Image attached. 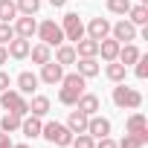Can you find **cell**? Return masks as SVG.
<instances>
[{"label": "cell", "instance_id": "1", "mask_svg": "<svg viewBox=\"0 0 148 148\" xmlns=\"http://www.w3.org/2000/svg\"><path fill=\"white\" fill-rule=\"evenodd\" d=\"M84 87H87V79L84 76H79V73H64L61 90H58V102L67 105V108H76V102L84 93Z\"/></svg>", "mask_w": 148, "mask_h": 148}, {"label": "cell", "instance_id": "2", "mask_svg": "<svg viewBox=\"0 0 148 148\" xmlns=\"http://www.w3.org/2000/svg\"><path fill=\"white\" fill-rule=\"evenodd\" d=\"M110 99H113V105H116L119 110H139V108H142V93H139L136 87H128L125 82H119V84L113 87Z\"/></svg>", "mask_w": 148, "mask_h": 148}, {"label": "cell", "instance_id": "3", "mask_svg": "<svg viewBox=\"0 0 148 148\" xmlns=\"http://www.w3.org/2000/svg\"><path fill=\"white\" fill-rule=\"evenodd\" d=\"M41 136H44L47 142H52L55 148H67L76 134H73L64 122H44V125H41Z\"/></svg>", "mask_w": 148, "mask_h": 148}, {"label": "cell", "instance_id": "4", "mask_svg": "<svg viewBox=\"0 0 148 148\" xmlns=\"http://www.w3.org/2000/svg\"><path fill=\"white\" fill-rule=\"evenodd\" d=\"M35 35H38V41H41V44H47V47H58V44H64L61 23H55L52 18L41 21V23H38V29H35Z\"/></svg>", "mask_w": 148, "mask_h": 148}, {"label": "cell", "instance_id": "5", "mask_svg": "<svg viewBox=\"0 0 148 148\" xmlns=\"http://www.w3.org/2000/svg\"><path fill=\"white\" fill-rule=\"evenodd\" d=\"M61 32H64V41H82L84 38V21L79 18V12H67L61 18Z\"/></svg>", "mask_w": 148, "mask_h": 148}, {"label": "cell", "instance_id": "6", "mask_svg": "<svg viewBox=\"0 0 148 148\" xmlns=\"http://www.w3.org/2000/svg\"><path fill=\"white\" fill-rule=\"evenodd\" d=\"M0 105H3V110H12L18 116H26L29 113V102L18 90H3V93H0Z\"/></svg>", "mask_w": 148, "mask_h": 148}, {"label": "cell", "instance_id": "7", "mask_svg": "<svg viewBox=\"0 0 148 148\" xmlns=\"http://www.w3.org/2000/svg\"><path fill=\"white\" fill-rule=\"evenodd\" d=\"M136 26L131 23V21H116V23H110V38H116L119 44H131V41H136Z\"/></svg>", "mask_w": 148, "mask_h": 148}, {"label": "cell", "instance_id": "8", "mask_svg": "<svg viewBox=\"0 0 148 148\" xmlns=\"http://www.w3.org/2000/svg\"><path fill=\"white\" fill-rule=\"evenodd\" d=\"M61 79H64V67L55 61V58H49L47 64H41V76H38V82H44V84H61Z\"/></svg>", "mask_w": 148, "mask_h": 148}, {"label": "cell", "instance_id": "9", "mask_svg": "<svg viewBox=\"0 0 148 148\" xmlns=\"http://www.w3.org/2000/svg\"><path fill=\"white\" fill-rule=\"evenodd\" d=\"M125 134H134V136L145 145V142H148V122H145V116H142V113H131L128 122H125Z\"/></svg>", "mask_w": 148, "mask_h": 148}, {"label": "cell", "instance_id": "10", "mask_svg": "<svg viewBox=\"0 0 148 148\" xmlns=\"http://www.w3.org/2000/svg\"><path fill=\"white\" fill-rule=\"evenodd\" d=\"M84 35L93 38V41H102L110 35V21L108 18H90V23L84 26Z\"/></svg>", "mask_w": 148, "mask_h": 148}, {"label": "cell", "instance_id": "11", "mask_svg": "<svg viewBox=\"0 0 148 148\" xmlns=\"http://www.w3.org/2000/svg\"><path fill=\"white\" fill-rule=\"evenodd\" d=\"M12 26H15V35H18V38H29V41H32V35H35V29H38V21H35L32 15H21V18L12 21Z\"/></svg>", "mask_w": 148, "mask_h": 148}, {"label": "cell", "instance_id": "12", "mask_svg": "<svg viewBox=\"0 0 148 148\" xmlns=\"http://www.w3.org/2000/svg\"><path fill=\"white\" fill-rule=\"evenodd\" d=\"M15 84H18V93H21V96H32V93L38 90V84H41V82H38V76H35L32 70H23L21 76L15 79Z\"/></svg>", "mask_w": 148, "mask_h": 148}, {"label": "cell", "instance_id": "13", "mask_svg": "<svg viewBox=\"0 0 148 148\" xmlns=\"http://www.w3.org/2000/svg\"><path fill=\"white\" fill-rule=\"evenodd\" d=\"M29 47H32V44H29V38H18V35H15V38L6 44V52H9V58L23 61V58L29 55Z\"/></svg>", "mask_w": 148, "mask_h": 148}, {"label": "cell", "instance_id": "14", "mask_svg": "<svg viewBox=\"0 0 148 148\" xmlns=\"http://www.w3.org/2000/svg\"><path fill=\"white\" fill-rule=\"evenodd\" d=\"M87 134H90L93 139H99V136H108V134H110V119H105V116L93 113V116L87 119Z\"/></svg>", "mask_w": 148, "mask_h": 148}, {"label": "cell", "instance_id": "15", "mask_svg": "<svg viewBox=\"0 0 148 148\" xmlns=\"http://www.w3.org/2000/svg\"><path fill=\"white\" fill-rule=\"evenodd\" d=\"M76 47V55L79 58H99V41H93V38H82V41H76L73 44Z\"/></svg>", "mask_w": 148, "mask_h": 148}, {"label": "cell", "instance_id": "16", "mask_svg": "<svg viewBox=\"0 0 148 148\" xmlns=\"http://www.w3.org/2000/svg\"><path fill=\"white\" fill-rule=\"evenodd\" d=\"M41 116H32V113H26L23 119H21V134L26 136V139H35V136H41Z\"/></svg>", "mask_w": 148, "mask_h": 148}, {"label": "cell", "instance_id": "17", "mask_svg": "<svg viewBox=\"0 0 148 148\" xmlns=\"http://www.w3.org/2000/svg\"><path fill=\"white\" fill-rule=\"evenodd\" d=\"M87 119H90V116H87V113H82V110L76 108V110H70V116H67V122H64V125H67L73 134H87Z\"/></svg>", "mask_w": 148, "mask_h": 148}, {"label": "cell", "instance_id": "18", "mask_svg": "<svg viewBox=\"0 0 148 148\" xmlns=\"http://www.w3.org/2000/svg\"><path fill=\"white\" fill-rule=\"evenodd\" d=\"M76 73L84 76V79H96L99 73H102V67H99L96 58H76Z\"/></svg>", "mask_w": 148, "mask_h": 148}, {"label": "cell", "instance_id": "19", "mask_svg": "<svg viewBox=\"0 0 148 148\" xmlns=\"http://www.w3.org/2000/svg\"><path fill=\"white\" fill-rule=\"evenodd\" d=\"M119 47H122V44H119L116 38H110V35L102 38V41H99V55H102V61H116Z\"/></svg>", "mask_w": 148, "mask_h": 148}, {"label": "cell", "instance_id": "20", "mask_svg": "<svg viewBox=\"0 0 148 148\" xmlns=\"http://www.w3.org/2000/svg\"><path fill=\"white\" fill-rule=\"evenodd\" d=\"M142 52H139V47L131 41V44H122L119 47V55H116V61L119 64H125V67H131V64H136V58H139Z\"/></svg>", "mask_w": 148, "mask_h": 148}, {"label": "cell", "instance_id": "21", "mask_svg": "<svg viewBox=\"0 0 148 148\" xmlns=\"http://www.w3.org/2000/svg\"><path fill=\"white\" fill-rule=\"evenodd\" d=\"M76 108L82 110V113H87V116H93V113H99V96L96 93H82L79 96V102H76Z\"/></svg>", "mask_w": 148, "mask_h": 148}, {"label": "cell", "instance_id": "22", "mask_svg": "<svg viewBox=\"0 0 148 148\" xmlns=\"http://www.w3.org/2000/svg\"><path fill=\"white\" fill-rule=\"evenodd\" d=\"M76 47H73V44H58L55 47V61L61 64V67H70V64H76Z\"/></svg>", "mask_w": 148, "mask_h": 148}, {"label": "cell", "instance_id": "23", "mask_svg": "<svg viewBox=\"0 0 148 148\" xmlns=\"http://www.w3.org/2000/svg\"><path fill=\"white\" fill-rule=\"evenodd\" d=\"M128 21L134 26H148V3H136L128 9Z\"/></svg>", "mask_w": 148, "mask_h": 148}, {"label": "cell", "instance_id": "24", "mask_svg": "<svg viewBox=\"0 0 148 148\" xmlns=\"http://www.w3.org/2000/svg\"><path fill=\"white\" fill-rule=\"evenodd\" d=\"M26 58H32V64H47L49 58H52V47H47V44H35V47H29V55Z\"/></svg>", "mask_w": 148, "mask_h": 148}, {"label": "cell", "instance_id": "25", "mask_svg": "<svg viewBox=\"0 0 148 148\" xmlns=\"http://www.w3.org/2000/svg\"><path fill=\"white\" fill-rule=\"evenodd\" d=\"M105 76H108L113 84H119V82H125V79H128V67H125V64H119V61H108Z\"/></svg>", "mask_w": 148, "mask_h": 148}, {"label": "cell", "instance_id": "26", "mask_svg": "<svg viewBox=\"0 0 148 148\" xmlns=\"http://www.w3.org/2000/svg\"><path fill=\"white\" fill-rule=\"evenodd\" d=\"M29 113L44 119V116L49 113V99H47V96H41V93H32V102H29Z\"/></svg>", "mask_w": 148, "mask_h": 148}, {"label": "cell", "instance_id": "27", "mask_svg": "<svg viewBox=\"0 0 148 148\" xmlns=\"http://www.w3.org/2000/svg\"><path fill=\"white\" fill-rule=\"evenodd\" d=\"M21 119H23V116H18V113L6 110V113H3V119H0V131H6V134L21 131Z\"/></svg>", "mask_w": 148, "mask_h": 148}, {"label": "cell", "instance_id": "28", "mask_svg": "<svg viewBox=\"0 0 148 148\" xmlns=\"http://www.w3.org/2000/svg\"><path fill=\"white\" fill-rule=\"evenodd\" d=\"M15 18H18L15 0H0V21H3V23H12Z\"/></svg>", "mask_w": 148, "mask_h": 148}, {"label": "cell", "instance_id": "29", "mask_svg": "<svg viewBox=\"0 0 148 148\" xmlns=\"http://www.w3.org/2000/svg\"><path fill=\"white\" fill-rule=\"evenodd\" d=\"M105 6H108V12H110V15H122V18H125V15H128V9H131L134 3H131V0H105Z\"/></svg>", "mask_w": 148, "mask_h": 148}, {"label": "cell", "instance_id": "30", "mask_svg": "<svg viewBox=\"0 0 148 148\" xmlns=\"http://www.w3.org/2000/svg\"><path fill=\"white\" fill-rule=\"evenodd\" d=\"M15 6H18V15H38L41 0H15Z\"/></svg>", "mask_w": 148, "mask_h": 148}, {"label": "cell", "instance_id": "31", "mask_svg": "<svg viewBox=\"0 0 148 148\" xmlns=\"http://www.w3.org/2000/svg\"><path fill=\"white\" fill-rule=\"evenodd\" d=\"M73 148H93L96 145V139L90 136V134H79V136H73V142H70Z\"/></svg>", "mask_w": 148, "mask_h": 148}, {"label": "cell", "instance_id": "32", "mask_svg": "<svg viewBox=\"0 0 148 148\" xmlns=\"http://www.w3.org/2000/svg\"><path fill=\"white\" fill-rule=\"evenodd\" d=\"M134 73H136L139 82L148 79V55H139V58H136V70H134Z\"/></svg>", "mask_w": 148, "mask_h": 148}, {"label": "cell", "instance_id": "33", "mask_svg": "<svg viewBox=\"0 0 148 148\" xmlns=\"http://www.w3.org/2000/svg\"><path fill=\"white\" fill-rule=\"evenodd\" d=\"M12 38H15V26H12V23H3V21H0V44L6 47Z\"/></svg>", "mask_w": 148, "mask_h": 148}, {"label": "cell", "instance_id": "34", "mask_svg": "<svg viewBox=\"0 0 148 148\" xmlns=\"http://www.w3.org/2000/svg\"><path fill=\"white\" fill-rule=\"evenodd\" d=\"M116 148H142V142H139L134 134H125V136L116 142Z\"/></svg>", "mask_w": 148, "mask_h": 148}, {"label": "cell", "instance_id": "35", "mask_svg": "<svg viewBox=\"0 0 148 148\" xmlns=\"http://www.w3.org/2000/svg\"><path fill=\"white\" fill-rule=\"evenodd\" d=\"M93 148H116V139H113V136H110V134H108V136H99V139H96V145H93Z\"/></svg>", "mask_w": 148, "mask_h": 148}, {"label": "cell", "instance_id": "36", "mask_svg": "<svg viewBox=\"0 0 148 148\" xmlns=\"http://www.w3.org/2000/svg\"><path fill=\"white\" fill-rule=\"evenodd\" d=\"M9 87H12V79H9V73L0 67V93H3V90H9Z\"/></svg>", "mask_w": 148, "mask_h": 148}, {"label": "cell", "instance_id": "37", "mask_svg": "<svg viewBox=\"0 0 148 148\" xmlns=\"http://www.w3.org/2000/svg\"><path fill=\"white\" fill-rule=\"evenodd\" d=\"M0 148H12V139H9L6 131H0Z\"/></svg>", "mask_w": 148, "mask_h": 148}, {"label": "cell", "instance_id": "38", "mask_svg": "<svg viewBox=\"0 0 148 148\" xmlns=\"http://www.w3.org/2000/svg\"><path fill=\"white\" fill-rule=\"evenodd\" d=\"M6 61H9V52H6V47H3V44H0V67H3Z\"/></svg>", "mask_w": 148, "mask_h": 148}, {"label": "cell", "instance_id": "39", "mask_svg": "<svg viewBox=\"0 0 148 148\" xmlns=\"http://www.w3.org/2000/svg\"><path fill=\"white\" fill-rule=\"evenodd\" d=\"M49 3H52V6H55V9H61V6H64V3H67V0H49Z\"/></svg>", "mask_w": 148, "mask_h": 148}, {"label": "cell", "instance_id": "40", "mask_svg": "<svg viewBox=\"0 0 148 148\" xmlns=\"http://www.w3.org/2000/svg\"><path fill=\"white\" fill-rule=\"evenodd\" d=\"M12 148H29V145H26V142H18V145L12 142Z\"/></svg>", "mask_w": 148, "mask_h": 148}, {"label": "cell", "instance_id": "41", "mask_svg": "<svg viewBox=\"0 0 148 148\" xmlns=\"http://www.w3.org/2000/svg\"><path fill=\"white\" fill-rule=\"evenodd\" d=\"M139 3H148V0H139Z\"/></svg>", "mask_w": 148, "mask_h": 148}]
</instances>
